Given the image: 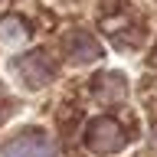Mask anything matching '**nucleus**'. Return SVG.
I'll return each instance as SVG.
<instances>
[{"mask_svg": "<svg viewBox=\"0 0 157 157\" xmlns=\"http://www.w3.org/2000/svg\"><path fill=\"white\" fill-rule=\"evenodd\" d=\"M124 141H128V131L115 118H95L85 131V144L95 154H115L118 147H124Z\"/></svg>", "mask_w": 157, "mask_h": 157, "instance_id": "f257e3e1", "label": "nucleus"}, {"mask_svg": "<svg viewBox=\"0 0 157 157\" xmlns=\"http://www.w3.org/2000/svg\"><path fill=\"white\" fill-rule=\"evenodd\" d=\"M0 157H56V147H52V141L46 134L29 131V134H20L10 144H3Z\"/></svg>", "mask_w": 157, "mask_h": 157, "instance_id": "f03ea898", "label": "nucleus"}, {"mask_svg": "<svg viewBox=\"0 0 157 157\" xmlns=\"http://www.w3.org/2000/svg\"><path fill=\"white\" fill-rule=\"evenodd\" d=\"M13 69H17V75L29 88H39V85H46L49 78H52V59L46 52H26L23 59L13 62Z\"/></svg>", "mask_w": 157, "mask_h": 157, "instance_id": "7ed1b4c3", "label": "nucleus"}, {"mask_svg": "<svg viewBox=\"0 0 157 157\" xmlns=\"http://www.w3.org/2000/svg\"><path fill=\"white\" fill-rule=\"evenodd\" d=\"M92 92H95L98 101L115 105V101H124V95H128V82H124V75H118V72H101V75L92 82Z\"/></svg>", "mask_w": 157, "mask_h": 157, "instance_id": "20e7f679", "label": "nucleus"}, {"mask_svg": "<svg viewBox=\"0 0 157 157\" xmlns=\"http://www.w3.org/2000/svg\"><path fill=\"white\" fill-rule=\"evenodd\" d=\"M98 56H101V46H98L88 33H72V36H69V59H72V62L82 66V62H95Z\"/></svg>", "mask_w": 157, "mask_h": 157, "instance_id": "39448f33", "label": "nucleus"}]
</instances>
